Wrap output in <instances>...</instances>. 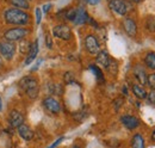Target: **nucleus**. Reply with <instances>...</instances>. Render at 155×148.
Listing matches in <instances>:
<instances>
[{
  "mask_svg": "<svg viewBox=\"0 0 155 148\" xmlns=\"http://www.w3.org/2000/svg\"><path fill=\"white\" fill-rule=\"evenodd\" d=\"M28 1H30V0H28Z\"/></svg>",
  "mask_w": 155,
  "mask_h": 148,
  "instance_id": "ea45409f",
  "label": "nucleus"
},
{
  "mask_svg": "<svg viewBox=\"0 0 155 148\" xmlns=\"http://www.w3.org/2000/svg\"><path fill=\"white\" fill-rule=\"evenodd\" d=\"M4 19L8 25L24 28L30 23V15L24 10L10 7L4 11Z\"/></svg>",
  "mask_w": 155,
  "mask_h": 148,
  "instance_id": "f257e3e1",
  "label": "nucleus"
},
{
  "mask_svg": "<svg viewBox=\"0 0 155 148\" xmlns=\"http://www.w3.org/2000/svg\"><path fill=\"white\" fill-rule=\"evenodd\" d=\"M64 81L67 82V84H69V82H73L74 81V75L72 72H67V73L64 74Z\"/></svg>",
  "mask_w": 155,
  "mask_h": 148,
  "instance_id": "bb28decb",
  "label": "nucleus"
},
{
  "mask_svg": "<svg viewBox=\"0 0 155 148\" xmlns=\"http://www.w3.org/2000/svg\"><path fill=\"white\" fill-rule=\"evenodd\" d=\"M131 148H144V139L142 134H135L131 140Z\"/></svg>",
  "mask_w": 155,
  "mask_h": 148,
  "instance_id": "6ab92c4d",
  "label": "nucleus"
},
{
  "mask_svg": "<svg viewBox=\"0 0 155 148\" xmlns=\"http://www.w3.org/2000/svg\"><path fill=\"white\" fill-rule=\"evenodd\" d=\"M53 36L63 41H69L72 38V30L66 24H58L53 28Z\"/></svg>",
  "mask_w": 155,
  "mask_h": 148,
  "instance_id": "0eeeda50",
  "label": "nucleus"
},
{
  "mask_svg": "<svg viewBox=\"0 0 155 148\" xmlns=\"http://www.w3.org/2000/svg\"><path fill=\"white\" fill-rule=\"evenodd\" d=\"M152 139H153V141H155V129L153 130V133H152Z\"/></svg>",
  "mask_w": 155,
  "mask_h": 148,
  "instance_id": "72a5a7b5",
  "label": "nucleus"
},
{
  "mask_svg": "<svg viewBox=\"0 0 155 148\" xmlns=\"http://www.w3.org/2000/svg\"><path fill=\"white\" fill-rule=\"evenodd\" d=\"M63 139H64L63 136H62V137H58V140H56V141H55V142H54L53 145H50V146H49V147H48V148H55V147H56V146H58V145H60V143H61V142L63 141Z\"/></svg>",
  "mask_w": 155,
  "mask_h": 148,
  "instance_id": "7c9ffc66",
  "label": "nucleus"
},
{
  "mask_svg": "<svg viewBox=\"0 0 155 148\" xmlns=\"http://www.w3.org/2000/svg\"><path fill=\"white\" fill-rule=\"evenodd\" d=\"M120 123L128 130H134L140 126V119L133 115H123L120 116Z\"/></svg>",
  "mask_w": 155,
  "mask_h": 148,
  "instance_id": "9d476101",
  "label": "nucleus"
},
{
  "mask_svg": "<svg viewBox=\"0 0 155 148\" xmlns=\"http://www.w3.org/2000/svg\"><path fill=\"white\" fill-rule=\"evenodd\" d=\"M106 69H107V72L111 74H115L116 75L117 71H118V65H117V62L115 60H110V63H109V66L106 67Z\"/></svg>",
  "mask_w": 155,
  "mask_h": 148,
  "instance_id": "b1692460",
  "label": "nucleus"
},
{
  "mask_svg": "<svg viewBox=\"0 0 155 148\" xmlns=\"http://www.w3.org/2000/svg\"><path fill=\"white\" fill-rule=\"evenodd\" d=\"M48 90H49V92L55 94V96H61L63 93V87L60 84H49Z\"/></svg>",
  "mask_w": 155,
  "mask_h": 148,
  "instance_id": "4be33fe9",
  "label": "nucleus"
},
{
  "mask_svg": "<svg viewBox=\"0 0 155 148\" xmlns=\"http://www.w3.org/2000/svg\"><path fill=\"white\" fill-rule=\"evenodd\" d=\"M144 65L149 68V69H155V53H148L143 59Z\"/></svg>",
  "mask_w": 155,
  "mask_h": 148,
  "instance_id": "aec40b11",
  "label": "nucleus"
},
{
  "mask_svg": "<svg viewBox=\"0 0 155 148\" xmlns=\"http://www.w3.org/2000/svg\"><path fill=\"white\" fill-rule=\"evenodd\" d=\"M146 85H148V87L152 91H155V73L147 75V84Z\"/></svg>",
  "mask_w": 155,
  "mask_h": 148,
  "instance_id": "393cba45",
  "label": "nucleus"
},
{
  "mask_svg": "<svg viewBox=\"0 0 155 148\" xmlns=\"http://www.w3.org/2000/svg\"><path fill=\"white\" fill-rule=\"evenodd\" d=\"M90 71H92V73L96 75V78H97V80L99 82H105V78H104V73L101 72V69L98 67L97 65H91L90 66Z\"/></svg>",
  "mask_w": 155,
  "mask_h": 148,
  "instance_id": "412c9836",
  "label": "nucleus"
},
{
  "mask_svg": "<svg viewBox=\"0 0 155 148\" xmlns=\"http://www.w3.org/2000/svg\"><path fill=\"white\" fill-rule=\"evenodd\" d=\"M30 47H31V43L28 39H21L19 43V52L21 54H26L28 55V53L30 50Z\"/></svg>",
  "mask_w": 155,
  "mask_h": 148,
  "instance_id": "5701e85b",
  "label": "nucleus"
},
{
  "mask_svg": "<svg viewBox=\"0 0 155 148\" xmlns=\"http://www.w3.org/2000/svg\"><path fill=\"white\" fill-rule=\"evenodd\" d=\"M109 7L117 16L124 17L134 8V5H133V2H130L128 0H110Z\"/></svg>",
  "mask_w": 155,
  "mask_h": 148,
  "instance_id": "7ed1b4c3",
  "label": "nucleus"
},
{
  "mask_svg": "<svg viewBox=\"0 0 155 148\" xmlns=\"http://www.w3.org/2000/svg\"><path fill=\"white\" fill-rule=\"evenodd\" d=\"M19 87L21 91L25 92V94L28 96V98H30L31 100H34V99H36L38 97V81L32 75H26V76L21 78L19 81Z\"/></svg>",
  "mask_w": 155,
  "mask_h": 148,
  "instance_id": "f03ea898",
  "label": "nucleus"
},
{
  "mask_svg": "<svg viewBox=\"0 0 155 148\" xmlns=\"http://www.w3.org/2000/svg\"><path fill=\"white\" fill-rule=\"evenodd\" d=\"M146 28H147V30H148L149 32H154V31H155V23H154V18H152V17H149V18L147 19V22H146Z\"/></svg>",
  "mask_w": 155,
  "mask_h": 148,
  "instance_id": "a878e982",
  "label": "nucleus"
},
{
  "mask_svg": "<svg viewBox=\"0 0 155 148\" xmlns=\"http://www.w3.org/2000/svg\"><path fill=\"white\" fill-rule=\"evenodd\" d=\"M17 131H18L19 136L24 141H31L34 139V131H32V129L29 126H26V124H21L20 127H18Z\"/></svg>",
  "mask_w": 155,
  "mask_h": 148,
  "instance_id": "2eb2a0df",
  "label": "nucleus"
},
{
  "mask_svg": "<svg viewBox=\"0 0 155 148\" xmlns=\"http://www.w3.org/2000/svg\"><path fill=\"white\" fill-rule=\"evenodd\" d=\"M133 73L135 75L136 80L140 82V85H146L147 84V73H146V69L140 66V65H136L133 69Z\"/></svg>",
  "mask_w": 155,
  "mask_h": 148,
  "instance_id": "4468645a",
  "label": "nucleus"
},
{
  "mask_svg": "<svg viewBox=\"0 0 155 148\" xmlns=\"http://www.w3.org/2000/svg\"><path fill=\"white\" fill-rule=\"evenodd\" d=\"M38 50H39L38 39H35V42L31 43L30 50H29V53H28V55H26V59H25V61H24V65H25V66L31 65V63L36 60V57L38 55Z\"/></svg>",
  "mask_w": 155,
  "mask_h": 148,
  "instance_id": "f8f14e48",
  "label": "nucleus"
},
{
  "mask_svg": "<svg viewBox=\"0 0 155 148\" xmlns=\"http://www.w3.org/2000/svg\"><path fill=\"white\" fill-rule=\"evenodd\" d=\"M8 4L12 5V7L15 8H19V10H29L30 8V4L28 0H8Z\"/></svg>",
  "mask_w": 155,
  "mask_h": 148,
  "instance_id": "a211bd4d",
  "label": "nucleus"
},
{
  "mask_svg": "<svg viewBox=\"0 0 155 148\" xmlns=\"http://www.w3.org/2000/svg\"><path fill=\"white\" fill-rule=\"evenodd\" d=\"M123 30L130 37H135L137 35V24L133 18H124L123 20Z\"/></svg>",
  "mask_w": 155,
  "mask_h": 148,
  "instance_id": "9b49d317",
  "label": "nucleus"
},
{
  "mask_svg": "<svg viewBox=\"0 0 155 148\" xmlns=\"http://www.w3.org/2000/svg\"><path fill=\"white\" fill-rule=\"evenodd\" d=\"M154 23H155V17H154Z\"/></svg>",
  "mask_w": 155,
  "mask_h": 148,
  "instance_id": "58836bf2",
  "label": "nucleus"
},
{
  "mask_svg": "<svg viewBox=\"0 0 155 148\" xmlns=\"http://www.w3.org/2000/svg\"><path fill=\"white\" fill-rule=\"evenodd\" d=\"M2 63H4V62H2V57H1V56H0V68H1V67H2Z\"/></svg>",
  "mask_w": 155,
  "mask_h": 148,
  "instance_id": "f704fd0d",
  "label": "nucleus"
},
{
  "mask_svg": "<svg viewBox=\"0 0 155 148\" xmlns=\"http://www.w3.org/2000/svg\"><path fill=\"white\" fill-rule=\"evenodd\" d=\"M17 50V45L15 42H10V41H0V56L4 57L5 60L10 61L15 57Z\"/></svg>",
  "mask_w": 155,
  "mask_h": 148,
  "instance_id": "39448f33",
  "label": "nucleus"
},
{
  "mask_svg": "<svg viewBox=\"0 0 155 148\" xmlns=\"http://www.w3.org/2000/svg\"><path fill=\"white\" fill-rule=\"evenodd\" d=\"M1 108H2V100H1V98H0V110H1Z\"/></svg>",
  "mask_w": 155,
  "mask_h": 148,
  "instance_id": "c9c22d12",
  "label": "nucleus"
},
{
  "mask_svg": "<svg viewBox=\"0 0 155 148\" xmlns=\"http://www.w3.org/2000/svg\"><path fill=\"white\" fill-rule=\"evenodd\" d=\"M45 45H47V48H49V49L53 48V39H51V37H50L49 34H47V36H45Z\"/></svg>",
  "mask_w": 155,
  "mask_h": 148,
  "instance_id": "c756f323",
  "label": "nucleus"
},
{
  "mask_svg": "<svg viewBox=\"0 0 155 148\" xmlns=\"http://www.w3.org/2000/svg\"><path fill=\"white\" fill-rule=\"evenodd\" d=\"M131 91L136 96V98H138V99H146L147 94H148L147 91L144 90V87L142 85H140V84H134L131 86Z\"/></svg>",
  "mask_w": 155,
  "mask_h": 148,
  "instance_id": "f3484780",
  "label": "nucleus"
},
{
  "mask_svg": "<svg viewBox=\"0 0 155 148\" xmlns=\"http://www.w3.org/2000/svg\"><path fill=\"white\" fill-rule=\"evenodd\" d=\"M42 105L44 106V109L47 111H49L50 113H60L61 112V104L60 102L56 100V98L54 97H45L42 102Z\"/></svg>",
  "mask_w": 155,
  "mask_h": 148,
  "instance_id": "6e6552de",
  "label": "nucleus"
},
{
  "mask_svg": "<svg viewBox=\"0 0 155 148\" xmlns=\"http://www.w3.org/2000/svg\"><path fill=\"white\" fill-rule=\"evenodd\" d=\"M73 148H80V147H79V146H77V145H75V146H74V147H73Z\"/></svg>",
  "mask_w": 155,
  "mask_h": 148,
  "instance_id": "4c0bfd02",
  "label": "nucleus"
},
{
  "mask_svg": "<svg viewBox=\"0 0 155 148\" xmlns=\"http://www.w3.org/2000/svg\"><path fill=\"white\" fill-rule=\"evenodd\" d=\"M147 100H148L150 104L155 105V91H152V92H149L147 94Z\"/></svg>",
  "mask_w": 155,
  "mask_h": 148,
  "instance_id": "c85d7f7f",
  "label": "nucleus"
},
{
  "mask_svg": "<svg viewBox=\"0 0 155 148\" xmlns=\"http://www.w3.org/2000/svg\"><path fill=\"white\" fill-rule=\"evenodd\" d=\"M85 48L88 54L97 55L100 52V43L94 35H87L85 37Z\"/></svg>",
  "mask_w": 155,
  "mask_h": 148,
  "instance_id": "423d86ee",
  "label": "nucleus"
},
{
  "mask_svg": "<svg viewBox=\"0 0 155 148\" xmlns=\"http://www.w3.org/2000/svg\"><path fill=\"white\" fill-rule=\"evenodd\" d=\"M141 0H131V2H140Z\"/></svg>",
  "mask_w": 155,
  "mask_h": 148,
  "instance_id": "e433bc0d",
  "label": "nucleus"
},
{
  "mask_svg": "<svg viewBox=\"0 0 155 148\" xmlns=\"http://www.w3.org/2000/svg\"><path fill=\"white\" fill-rule=\"evenodd\" d=\"M88 15H87V11L84 8V7H78L77 11H75V17L73 19V23L75 25H82L85 23L88 22Z\"/></svg>",
  "mask_w": 155,
  "mask_h": 148,
  "instance_id": "ddd939ff",
  "label": "nucleus"
},
{
  "mask_svg": "<svg viewBox=\"0 0 155 148\" xmlns=\"http://www.w3.org/2000/svg\"><path fill=\"white\" fill-rule=\"evenodd\" d=\"M8 123L11 128H18L21 124H24V115L20 111L13 109L8 115Z\"/></svg>",
  "mask_w": 155,
  "mask_h": 148,
  "instance_id": "1a4fd4ad",
  "label": "nucleus"
},
{
  "mask_svg": "<svg viewBox=\"0 0 155 148\" xmlns=\"http://www.w3.org/2000/svg\"><path fill=\"white\" fill-rule=\"evenodd\" d=\"M51 6H53L51 4H47V5H44V6H43V8H42V12H43V13H47V12L51 8Z\"/></svg>",
  "mask_w": 155,
  "mask_h": 148,
  "instance_id": "2f4dec72",
  "label": "nucleus"
},
{
  "mask_svg": "<svg viewBox=\"0 0 155 148\" xmlns=\"http://www.w3.org/2000/svg\"><path fill=\"white\" fill-rule=\"evenodd\" d=\"M110 60H111V57L109 56L106 50H100L97 55H96V62H97V65L100 66V67H103V68H105V69L109 66Z\"/></svg>",
  "mask_w": 155,
  "mask_h": 148,
  "instance_id": "dca6fc26",
  "label": "nucleus"
},
{
  "mask_svg": "<svg viewBox=\"0 0 155 148\" xmlns=\"http://www.w3.org/2000/svg\"><path fill=\"white\" fill-rule=\"evenodd\" d=\"M88 5H91V6H96V5H98L99 2H100V0H85Z\"/></svg>",
  "mask_w": 155,
  "mask_h": 148,
  "instance_id": "473e14b6",
  "label": "nucleus"
},
{
  "mask_svg": "<svg viewBox=\"0 0 155 148\" xmlns=\"http://www.w3.org/2000/svg\"><path fill=\"white\" fill-rule=\"evenodd\" d=\"M35 15H36V24L39 25L41 20H42V10L41 8H36L35 10Z\"/></svg>",
  "mask_w": 155,
  "mask_h": 148,
  "instance_id": "cd10ccee",
  "label": "nucleus"
},
{
  "mask_svg": "<svg viewBox=\"0 0 155 148\" xmlns=\"http://www.w3.org/2000/svg\"><path fill=\"white\" fill-rule=\"evenodd\" d=\"M29 35V30L21 26H15L4 32V39L10 41V42H17L21 41Z\"/></svg>",
  "mask_w": 155,
  "mask_h": 148,
  "instance_id": "20e7f679",
  "label": "nucleus"
}]
</instances>
